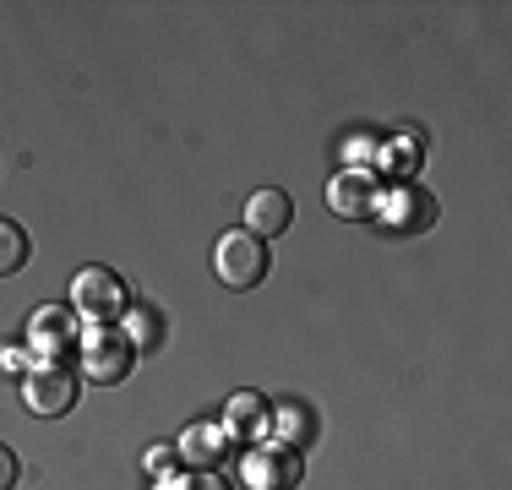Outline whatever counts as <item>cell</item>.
<instances>
[{
  "label": "cell",
  "instance_id": "1",
  "mask_svg": "<svg viewBox=\"0 0 512 490\" xmlns=\"http://www.w3.org/2000/svg\"><path fill=\"white\" fill-rule=\"evenodd\" d=\"M213 273L229 289H256L267 278V240H256L251 229H229L213 245Z\"/></svg>",
  "mask_w": 512,
  "mask_h": 490
},
{
  "label": "cell",
  "instance_id": "2",
  "mask_svg": "<svg viewBox=\"0 0 512 490\" xmlns=\"http://www.w3.org/2000/svg\"><path fill=\"white\" fill-rule=\"evenodd\" d=\"M131 365H137V343L120 333V327H93V333L82 338V376H88L93 387L126 382Z\"/></svg>",
  "mask_w": 512,
  "mask_h": 490
},
{
  "label": "cell",
  "instance_id": "3",
  "mask_svg": "<svg viewBox=\"0 0 512 490\" xmlns=\"http://www.w3.org/2000/svg\"><path fill=\"white\" fill-rule=\"evenodd\" d=\"M71 305H77V316H88L93 327H109L126 311V284H120V273H109V267H82L77 284H71Z\"/></svg>",
  "mask_w": 512,
  "mask_h": 490
},
{
  "label": "cell",
  "instance_id": "4",
  "mask_svg": "<svg viewBox=\"0 0 512 490\" xmlns=\"http://www.w3.org/2000/svg\"><path fill=\"white\" fill-rule=\"evenodd\" d=\"M22 398H28L33 414H66L77 403V371H66L55 360H39L22 376Z\"/></svg>",
  "mask_w": 512,
  "mask_h": 490
},
{
  "label": "cell",
  "instance_id": "5",
  "mask_svg": "<svg viewBox=\"0 0 512 490\" xmlns=\"http://www.w3.org/2000/svg\"><path fill=\"white\" fill-rule=\"evenodd\" d=\"M246 480L256 490H295L300 480V452L289 441H262V447L246 458Z\"/></svg>",
  "mask_w": 512,
  "mask_h": 490
},
{
  "label": "cell",
  "instance_id": "6",
  "mask_svg": "<svg viewBox=\"0 0 512 490\" xmlns=\"http://www.w3.org/2000/svg\"><path fill=\"white\" fill-rule=\"evenodd\" d=\"M289 218H295V202H289V191H278V186H262V191L246 202V229H251L256 240L284 235Z\"/></svg>",
  "mask_w": 512,
  "mask_h": 490
},
{
  "label": "cell",
  "instance_id": "7",
  "mask_svg": "<svg viewBox=\"0 0 512 490\" xmlns=\"http://www.w3.org/2000/svg\"><path fill=\"white\" fill-rule=\"evenodd\" d=\"M267 431H273V409H267V398H256V392H235V398H229V414H224V436L262 441Z\"/></svg>",
  "mask_w": 512,
  "mask_h": 490
},
{
  "label": "cell",
  "instance_id": "8",
  "mask_svg": "<svg viewBox=\"0 0 512 490\" xmlns=\"http://www.w3.org/2000/svg\"><path fill=\"white\" fill-rule=\"evenodd\" d=\"M77 338V316L71 311H60V305H44V311H33V322H28V343L44 354V360H55L66 343Z\"/></svg>",
  "mask_w": 512,
  "mask_h": 490
},
{
  "label": "cell",
  "instance_id": "9",
  "mask_svg": "<svg viewBox=\"0 0 512 490\" xmlns=\"http://www.w3.org/2000/svg\"><path fill=\"white\" fill-rule=\"evenodd\" d=\"M28 229L22 224H11V218H0V278H11V273H22L28 267Z\"/></svg>",
  "mask_w": 512,
  "mask_h": 490
},
{
  "label": "cell",
  "instance_id": "10",
  "mask_svg": "<svg viewBox=\"0 0 512 490\" xmlns=\"http://www.w3.org/2000/svg\"><path fill=\"white\" fill-rule=\"evenodd\" d=\"M175 452H186L191 463H213L218 452H224V431H218V425H191V431L180 436Z\"/></svg>",
  "mask_w": 512,
  "mask_h": 490
},
{
  "label": "cell",
  "instance_id": "11",
  "mask_svg": "<svg viewBox=\"0 0 512 490\" xmlns=\"http://www.w3.org/2000/svg\"><path fill=\"white\" fill-rule=\"evenodd\" d=\"M365 175H338L333 180V207L338 213H365Z\"/></svg>",
  "mask_w": 512,
  "mask_h": 490
},
{
  "label": "cell",
  "instance_id": "12",
  "mask_svg": "<svg viewBox=\"0 0 512 490\" xmlns=\"http://www.w3.org/2000/svg\"><path fill=\"white\" fill-rule=\"evenodd\" d=\"M126 338H131V343H142V349H153V343L164 338V327H158V316H153V311H131V316H126Z\"/></svg>",
  "mask_w": 512,
  "mask_h": 490
},
{
  "label": "cell",
  "instance_id": "13",
  "mask_svg": "<svg viewBox=\"0 0 512 490\" xmlns=\"http://www.w3.org/2000/svg\"><path fill=\"white\" fill-rule=\"evenodd\" d=\"M169 490H229V485H224V474L197 469V474H186V480H169Z\"/></svg>",
  "mask_w": 512,
  "mask_h": 490
},
{
  "label": "cell",
  "instance_id": "14",
  "mask_svg": "<svg viewBox=\"0 0 512 490\" xmlns=\"http://www.w3.org/2000/svg\"><path fill=\"white\" fill-rule=\"evenodd\" d=\"M11 485H17V452L0 447V490H11Z\"/></svg>",
  "mask_w": 512,
  "mask_h": 490
},
{
  "label": "cell",
  "instance_id": "15",
  "mask_svg": "<svg viewBox=\"0 0 512 490\" xmlns=\"http://www.w3.org/2000/svg\"><path fill=\"white\" fill-rule=\"evenodd\" d=\"M278 425H284L289 436H306V431H311V420H306L300 409H284V414H278Z\"/></svg>",
  "mask_w": 512,
  "mask_h": 490
},
{
  "label": "cell",
  "instance_id": "16",
  "mask_svg": "<svg viewBox=\"0 0 512 490\" xmlns=\"http://www.w3.org/2000/svg\"><path fill=\"white\" fill-rule=\"evenodd\" d=\"M164 463H169V441H158V447L148 452V469H164Z\"/></svg>",
  "mask_w": 512,
  "mask_h": 490
}]
</instances>
